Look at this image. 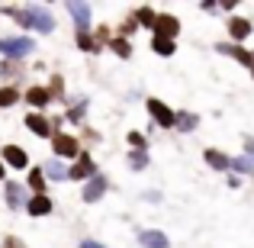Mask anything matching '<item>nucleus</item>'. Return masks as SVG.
I'll use <instances>...</instances> for the list:
<instances>
[{"mask_svg":"<svg viewBox=\"0 0 254 248\" xmlns=\"http://www.w3.org/2000/svg\"><path fill=\"white\" fill-rule=\"evenodd\" d=\"M32 49H36V45H32L29 39H23V36H6V39H0V52H3V58H26Z\"/></svg>","mask_w":254,"mask_h":248,"instance_id":"obj_1","label":"nucleus"},{"mask_svg":"<svg viewBox=\"0 0 254 248\" xmlns=\"http://www.w3.org/2000/svg\"><path fill=\"white\" fill-rule=\"evenodd\" d=\"M23 19H26V26H32L36 32H52V29H55V19H52L42 6H26Z\"/></svg>","mask_w":254,"mask_h":248,"instance_id":"obj_2","label":"nucleus"},{"mask_svg":"<svg viewBox=\"0 0 254 248\" xmlns=\"http://www.w3.org/2000/svg\"><path fill=\"white\" fill-rule=\"evenodd\" d=\"M68 13L77 19V32H87V26H90V6L87 3H68Z\"/></svg>","mask_w":254,"mask_h":248,"instance_id":"obj_3","label":"nucleus"},{"mask_svg":"<svg viewBox=\"0 0 254 248\" xmlns=\"http://www.w3.org/2000/svg\"><path fill=\"white\" fill-rule=\"evenodd\" d=\"M103 190H106V177H100V174H93V180L84 187V200L87 203H97L100 197H103Z\"/></svg>","mask_w":254,"mask_h":248,"instance_id":"obj_4","label":"nucleus"},{"mask_svg":"<svg viewBox=\"0 0 254 248\" xmlns=\"http://www.w3.org/2000/svg\"><path fill=\"white\" fill-rule=\"evenodd\" d=\"M148 110H151V116H155L161 126H174V123H177V116H174L164 103H158V100H148Z\"/></svg>","mask_w":254,"mask_h":248,"instance_id":"obj_5","label":"nucleus"},{"mask_svg":"<svg viewBox=\"0 0 254 248\" xmlns=\"http://www.w3.org/2000/svg\"><path fill=\"white\" fill-rule=\"evenodd\" d=\"M177 29H180V26H177L174 16H158V36H161V39H174Z\"/></svg>","mask_w":254,"mask_h":248,"instance_id":"obj_6","label":"nucleus"},{"mask_svg":"<svg viewBox=\"0 0 254 248\" xmlns=\"http://www.w3.org/2000/svg\"><path fill=\"white\" fill-rule=\"evenodd\" d=\"M55 152H58V155H77L74 136H55Z\"/></svg>","mask_w":254,"mask_h":248,"instance_id":"obj_7","label":"nucleus"},{"mask_svg":"<svg viewBox=\"0 0 254 248\" xmlns=\"http://www.w3.org/2000/svg\"><path fill=\"white\" fill-rule=\"evenodd\" d=\"M3 158H6V165H13V167H26V152L16 149V145H6Z\"/></svg>","mask_w":254,"mask_h":248,"instance_id":"obj_8","label":"nucleus"},{"mask_svg":"<svg viewBox=\"0 0 254 248\" xmlns=\"http://www.w3.org/2000/svg\"><path fill=\"white\" fill-rule=\"evenodd\" d=\"M29 213H32V216H45V213H52V200L45 197V193H42V197H32L29 200Z\"/></svg>","mask_w":254,"mask_h":248,"instance_id":"obj_9","label":"nucleus"},{"mask_svg":"<svg viewBox=\"0 0 254 248\" xmlns=\"http://www.w3.org/2000/svg\"><path fill=\"white\" fill-rule=\"evenodd\" d=\"M138 239H142L145 248H168V239H164L161 232H142Z\"/></svg>","mask_w":254,"mask_h":248,"instance_id":"obj_10","label":"nucleus"},{"mask_svg":"<svg viewBox=\"0 0 254 248\" xmlns=\"http://www.w3.org/2000/svg\"><path fill=\"white\" fill-rule=\"evenodd\" d=\"M6 200H10V206H23L26 203V193L19 184H6Z\"/></svg>","mask_w":254,"mask_h":248,"instance_id":"obj_11","label":"nucleus"},{"mask_svg":"<svg viewBox=\"0 0 254 248\" xmlns=\"http://www.w3.org/2000/svg\"><path fill=\"white\" fill-rule=\"evenodd\" d=\"M26 100H29L32 106H45V103H49V90H42V87H32V90L26 93Z\"/></svg>","mask_w":254,"mask_h":248,"instance_id":"obj_12","label":"nucleus"},{"mask_svg":"<svg viewBox=\"0 0 254 248\" xmlns=\"http://www.w3.org/2000/svg\"><path fill=\"white\" fill-rule=\"evenodd\" d=\"M26 126H29L36 136H49V123H45L42 116H29V119H26Z\"/></svg>","mask_w":254,"mask_h":248,"instance_id":"obj_13","label":"nucleus"},{"mask_svg":"<svg viewBox=\"0 0 254 248\" xmlns=\"http://www.w3.org/2000/svg\"><path fill=\"white\" fill-rule=\"evenodd\" d=\"M87 174H93V162H90V158H81V162L74 165V171H71V177L81 180V177H87Z\"/></svg>","mask_w":254,"mask_h":248,"instance_id":"obj_14","label":"nucleus"},{"mask_svg":"<svg viewBox=\"0 0 254 248\" xmlns=\"http://www.w3.org/2000/svg\"><path fill=\"white\" fill-rule=\"evenodd\" d=\"M229 29H232V36H235V39H245V36L251 32V26L245 23V19H232V23H229Z\"/></svg>","mask_w":254,"mask_h":248,"instance_id":"obj_15","label":"nucleus"},{"mask_svg":"<svg viewBox=\"0 0 254 248\" xmlns=\"http://www.w3.org/2000/svg\"><path fill=\"white\" fill-rule=\"evenodd\" d=\"M206 162H209L212 167H219V171H222V167H229V165H232L229 158L222 155V152H206Z\"/></svg>","mask_w":254,"mask_h":248,"instance_id":"obj_16","label":"nucleus"},{"mask_svg":"<svg viewBox=\"0 0 254 248\" xmlns=\"http://www.w3.org/2000/svg\"><path fill=\"white\" fill-rule=\"evenodd\" d=\"M64 174H68V171H64V165H58V162H49V165H45V177H52V180H62Z\"/></svg>","mask_w":254,"mask_h":248,"instance_id":"obj_17","label":"nucleus"},{"mask_svg":"<svg viewBox=\"0 0 254 248\" xmlns=\"http://www.w3.org/2000/svg\"><path fill=\"white\" fill-rule=\"evenodd\" d=\"M151 49H155L158 55H171V52H174V42H171V39H161V36H155V45H151Z\"/></svg>","mask_w":254,"mask_h":248,"instance_id":"obj_18","label":"nucleus"},{"mask_svg":"<svg viewBox=\"0 0 254 248\" xmlns=\"http://www.w3.org/2000/svg\"><path fill=\"white\" fill-rule=\"evenodd\" d=\"M193 126H196V116H193V113H180L177 116V129H193Z\"/></svg>","mask_w":254,"mask_h":248,"instance_id":"obj_19","label":"nucleus"},{"mask_svg":"<svg viewBox=\"0 0 254 248\" xmlns=\"http://www.w3.org/2000/svg\"><path fill=\"white\" fill-rule=\"evenodd\" d=\"M232 167H235V171H251V167H254V158H251V155L235 158V162H232Z\"/></svg>","mask_w":254,"mask_h":248,"instance_id":"obj_20","label":"nucleus"},{"mask_svg":"<svg viewBox=\"0 0 254 248\" xmlns=\"http://www.w3.org/2000/svg\"><path fill=\"white\" fill-rule=\"evenodd\" d=\"M138 19H142L145 26H155V29H158V19H155V13H151L148 6H142V10H138Z\"/></svg>","mask_w":254,"mask_h":248,"instance_id":"obj_21","label":"nucleus"},{"mask_svg":"<svg viewBox=\"0 0 254 248\" xmlns=\"http://www.w3.org/2000/svg\"><path fill=\"white\" fill-rule=\"evenodd\" d=\"M29 180H32V187L39 190V197H42V187H45V171H32V174H29Z\"/></svg>","mask_w":254,"mask_h":248,"instance_id":"obj_22","label":"nucleus"},{"mask_svg":"<svg viewBox=\"0 0 254 248\" xmlns=\"http://www.w3.org/2000/svg\"><path fill=\"white\" fill-rule=\"evenodd\" d=\"M129 165L132 167H145V165H148V155H145V152H132V155H129Z\"/></svg>","mask_w":254,"mask_h":248,"instance_id":"obj_23","label":"nucleus"},{"mask_svg":"<svg viewBox=\"0 0 254 248\" xmlns=\"http://www.w3.org/2000/svg\"><path fill=\"white\" fill-rule=\"evenodd\" d=\"M10 103H16V90H0V106H10Z\"/></svg>","mask_w":254,"mask_h":248,"instance_id":"obj_24","label":"nucleus"},{"mask_svg":"<svg viewBox=\"0 0 254 248\" xmlns=\"http://www.w3.org/2000/svg\"><path fill=\"white\" fill-rule=\"evenodd\" d=\"M77 42H81V49H87V52H97V49H93V42H90V36H87V32H77Z\"/></svg>","mask_w":254,"mask_h":248,"instance_id":"obj_25","label":"nucleus"},{"mask_svg":"<svg viewBox=\"0 0 254 248\" xmlns=\"http://www.w3.org/2000/svg\"><path fill=\"white\" fill-rule=\"evenodd\" d=\"M113 49H116V55H123V58L129 55V45H126L123 39H116V42H113Z\"/></svg>","mask_w":254,"mask_h":248,"instance_id":"obj_26","label":"nucleus"},{"mask_svg":"<svg viewBox=\"0 0 254 248\" xmlns=\"http://www.w3.org/2000/svg\"><path fill=\"white\" fill-rule=\"evenodd\" d=\"M81 248H103L100 242H81Z\"/></svg>","mask_w":254,"mask_h":248,"instance_id":"obj_27","label":"nucleus"},{"mask_svg":"<svg viewBox=\"0 0 254 248\" xmlns=\"http://www.w3.org/2000/svg\"><path fill=\"white\" fill-rule=\"evenodd\" d=\"M0 177H3V165H0Z\"/></svg>","mask_w":254,"mask_h":248,"instance_id":"obj_28","label":"nucleus"}]
</instances>
